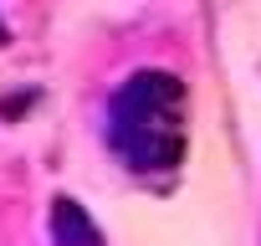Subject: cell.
Masks as SVG:
<instances>
[{
  "label": "cell",
  "instance_id": "7a4b0ae2",
  "mask_svg": "<svg viewBox=\"0 0 261 246\" xmlns=\"http://www.w3.org/2000/svg\"><path fill=\"white\" fill-rule=\"evenodd\" d=\"M51 236H57V246H102L92 215H87L77 200H67V195L51 205Z\"/></svg>",
  "mask_w": 261,
  "mask_h": 246
},
{
  "label": "cell",
  "instance_id": "3957f363",
  "mask_svg": "<svg viewBox=\"0 0 261 246\" xmlns=\"http://www.w3.org/2000/svg\"><path fill=\"white\" fill-rule=\"evenodd\" d=\"M0 36H6V26H0Z\"/></svg>",
  "mask_w": 261,
  "mask_h": 246
},
{
  "label": "cell",
  "instance_id": "6da1fadb",
  "mask_svg": "<svg viewBox=\"0 0 261 246\" xmlns=\"http://www.w3.org/2000/svg\"><path fill=\"white\" fill-rule=\"evenodd\" d=\"M108 139L118 159L139 175H169L190 149V97L174 72H134L108 113Z\"/></svg>",
  "mask_w": 261,
  "mask_h": 246
}]
</instances>
